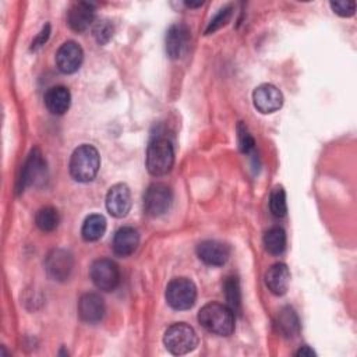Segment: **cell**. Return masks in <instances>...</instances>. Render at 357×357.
<instances>
[{"label": "cell", "mask_w": 357, "mask_h": 357, "mask_svg": "<svg viewBox=\"0 0 357 357\" xmlns=\"http://www.w3.org/2000/svg\"><path fill=\"white\" fill-rule=\"evenodd\" d=\"M198 322L213 335L229 336L234 331V312L220 303H208L198 312Z\"/></svg>", "instance_id": "1"}, {"label": "cell", "mask_w": 357, "mask_h": 357, "mask_svg": "<svg viewBox=\"0 0 357 357\" xmlns=\"http://www.w3.org/2000/svg\"><path fill=\"white\" fill-rule=\"evenodd\" d=\"M100 166L98 151L88 144L78 146L70 159V174L75 181L86 183L95 178Z\"/></svg>", "instance_id": "2"}, {"label": "cell", "mask_w": 357, "mask_h": 357, "mask_svg": "<svg viewBox=\"0 0 357 357\" xmlns=\"http://www.w3.org/2000/svg\"><path fill=\"white\" fill-rule=\"evenodd\" d=\"M174 163V149L165 137L153 138L146 149V169L152 176L169 173Z\"/></svg>", "instance_id": "3"}, {"label": "cell", "mask_w": 357, "mask_h": 357, "mask_svg": "<svg viewBox=\"0 0 357 357\" xmlns=\"http://www.w3.org/2000/svg\"><path fill=\"white\" fill-rule=\"evenodd\" d=\"M163 343L172 354L181 356L192 351L197 347L198 337L195 331L190 325L184 322H177L166 329Z\"/></svg>", "instance_id": "4"}, {"label": "cell", "mask_w": 357, "mask_h": 357, "mask_svg": "<svg viewBox=\"0 0 357 357\" xmlns=\"http://www.w3.org/2000/svg\"><path fill=\"white\" fill-rule=\"evenodd\" d=\"M166 301L174 310H188L197 298V287L187 278H176L166 287Z\"/></svg>", "instance_id": "5"}, {"label": "cell", "mask_w": 357, "mask_h": 357, "mask_svg": "<svg viewBox=\"0 0 357 357\" xmlns=\"http://www.w3.org/2000/svg\"><path fill=\"white\" fill-rule=\"evenodd\" d=\"M89 276L93 284L102 291H112L120 282V271L116 262L107 258L93 261L89 269Z\"/></svg>", "instance_id": "6"}, {"label": "cell", "mask_w": 357, "mask_h": 357, "mask_svg": "<svg viewBox=\"0 0 357 357\" xmlns=\"http://www.w3.org/2000/svg\"><path fill=\"white\" fill-rule=\"evenodd\" d=\"M172 201L173 194L170 187L163 183H153L144 194V209L149 216L156 218L169 211Z\"/></svg>", "instance_id": "7"}, {"label": "cell", "mask_w": 357, "mask_h": 357, "mask_svg": "<svg viewBox=\"0 0 357 357\" xmlns=\"http://www.w3.org/2000/svg\"><path fill=\"white\" fill-rule=\"evenodd\" d=\"M73 266H74L73 255L63 248L52 250L45 259L46 272L54 280L61 282V280L68 279V276L73 271Z\"/></svg>", "instance_id": "8"}, {"label": "cell", "mask_w": 357, "mask_h": 357, "mask_svg": "<svg viewBox=\"0 0 357 357\" xmlns=\"http://www.w3.org/2000/svg\"><path fill=\"white\" fill-rule=\"evenodd\" d=\"M252 102L258 112L268 114L279 110L283 105L282 92L272 84H262L252 92Z\"/></svg>", "instance_id": "9"}, {"label": "cell", "mask_w": 357, "mask_h": 357, "mask_svg": "<svg viewBox=\"0 0 357 357\" xmlns=\"http://www.w3.org/2000/svg\"><path fill=\"white\" fill-rule=\"evenodd\" d=\"M191 33L187 25L174 24L166 33V52L170 59H180L188 50Z\"/></svg>", "instance_id": "10"}, {"label": "cell", "mask_w": 357, "mask_h": 357, "mask_svg": "<svg viewBox=\"0 0 357 357\" xmlns=\"http://www.w3.org/2000/svg\"><path fill=\"white\" fill-rule=\"evenodd\" d=\"M84 52L81 46L73 40L63 43L56 53V64L57 68L64 74L75 73L82 63Z\"/></svg>", "instance_id": "11"}, {"label": "cell", "mask_w": 357, "mask_h": 357, "mask_svg": "<svg viewBox=\"0 0 357 357\" xmlns=\"http://www.w3.org/2000/svg\"><path fill=\"white\" fill-rule=\"evenodd\" d=\"M106 208L112 216L124 218L131 209L130 188L123 183H119L110 187L106 195Z\"/></svg>", "instance_id": "12"}, {"label": "cell", "mask_w": 357, "mask_h": 357, "mask_svg": "<svg viewBox=\"0 0 357 357\" xmlns=\"http://www.w3.org/2000/svg\"><path fill=\"white\" fill-rule=\"evenodd\" d=\"M45 172H46V162L43 160L42 153L39 152V149H32L25 165L22 166L21 177L18 178V190L21 191L22 188L42 180Z\"/></svg>", "instance_id": "13"}, {"label": "cell", "mask_w": 357, "mask_h": 357, "mask_svg": "<svg viewBox=\"0 0 357 357\" xmlns=\"http://www.w3.org/2000/svg\"><path fill=\"white\" fill-rule=\"evenodd\" d=\"M198 258L211 266H220L226 264L230 255V248L216 240H205L197 247Z\"/></svg>", "instance_id": "14"}, {"label": "cell", "mask_w": 357, "mask_h": 357, "mask_svg": "<svg viewBox=\"0 0 357 357\" xmlns=\"http://www.w3.org/2000/svg\"><path fill=\"white\" fill-rule=\"evenodd\" d=\"M78 315L84 322H99L105 315L103 298L96 293H85L78 301Z\"/></svg>", "instance_id": "15"}, {"label": "cell", "mask_w": 357, "mask_h": 357, "mask_svg": "<svg viewBox=\"0 0 357 357\" xmlns=\"http://www.w3.org/2000/svg\"><path fill=\"white\" fill-rule=\"evenodd\" d=\"M95 7L86 1L74 3L67 13V24L75 32L85 31L93 21Z\"/></svg>", "instance_id": "16"}, {"label": "cell", "mask_w": 357, "mask_h": 357, "mask_svg": "<svg viewBox=\"0 0 357 357\" xmlns=\"http://www.w3.org/2000/svg\"><path fill=\"white\" fill-rule=\"evenodd\" d=\"M265 284L273 294L283 296L290 284L289 268L282 262L272 265L265 273Z\"/></svg>", "instance_id": "17"}, {"label": "cell", "mask_w": 357, "mask_h": 357, "mask_svg": "<svg viewBox=\"0 0 357 357\" xmlns=\"http://www.w3.org/2000/svg\"><path fill=\"white\" fill-rule=\"evenodd\" d=\"M139 243V234L134 227H120L113 237V251L120 257H127L135 251Z\"/></svg>", "instance_id": "18"}, {"label": "cell", "mask_w": 357, "mask_h": 357, "mask_svg": "<svg viewBox=\"0 0 357 357\" xmlns=\"http://www.w3.org/2000/svg\"><path fill=\"white\" fill-rule=\"evenodd\" d=\"M71 103L70 91L63 85H56L47 89L45 95V105L53 114H64Z\"/></svg>", "instance_id": "19"}, {"label": "cell", "mask_w": 357, "mask_h": 357, "mask_svg": "<svg viewBox=\"0 0 357 357\" xmlns=\"http://www.w3.org/2000/svg\"><path fill=\"white\" fill-rule=\"evenodd\" d=\"M278 331L284 336V337H293L298 333V318L297 314L294 312L293 308L284 307L278 312L276 322H275Z\"/></svg>", "instance_id": "20"}, {"label": "cell", "mask_w": 357, "mask_h": 357, "mask_svg": "<svg viewBox=\"0 0 357 357\" xmlns=\"http://www.w3.org/2000/svg\"><path fill=\"white\" fill-rule=\"evenodd\" d=\"M105 230H106V219L102 215L93 213L85 219L81 229V234L85 241H96L103 236Z\"/></svg>", "instance_id": "21"}, {"label": "cell", "mask_w": 357, "mask_h": 357, "mask_svg": "<svg viewBox=\"0 0 357 357\" xmlns=\"http://www.w3.org/2000/svg\"><path fill=\"white\" fill-rule=\"evenodd\" d=\"M264 245L269 254L279 255L286 248V233L282 227H271L264 236Z\"/></svg>", "instance_id": "22"}, {"label": "cell", "mask_w": 357, "mask_h": 357, "mask_svg": "<svg viewBox=\"0 0 357 357\" xmlns=\"http://www.w3.org/2000/svg\"><path fill=\"white\" fill-rule=\"evenodd\" d=\"M35 222L42 231H53L60 222V216L53 206H45L36 212Z\"/></svg>", "instance_id": "23"}, {"label": "cell", "mask_w": 357, "mask_h": 357, "mask_svg": "<svg viewBox=\"0 0 357 357\" xmlns=\"http://www.w3.org/2000/svg\"><path fill=\"white\" fill-rule=\"evenodd\" d=\"M269 208L273 216L283 218L287 212V204H286V192L283 187L278 185L272 190L269 197Z\"/></svg>", "instance_id": "24"}, {"label": "cell", "mask_w": 357, "mask_h": 357, "mask_svg": "<svg viewBox=\"0 0 357 357\" xmlns=\"http://www.w3.org/2000/svg\"><path fill=\"white\" fill-rule=\"evenodd\" d=\"M225 294H226V301L227 307L233 311L237 312L240 310V287H238V280L234 276H230L225 282Z\"/></svg>", "instance_id": "25"}, {"label": "cell", "mask_w": 357, "mask_h": 357, "mask_svg": "<svg viewBox=\"0 0 357 357\" xmlns=\"http://www.w3.org/2000/svg\"><path fill=\"white\" fill-rule=\"evenodd\" d=\"M237 134H238V146H240V151L243 153H248L254 149V138L251 137V134L247 131V128L240 123L238 127H237Z\"/></svg>", "instance_id": "26"}, {"label": "cell", "mask_w": 357, "mask_h": 357, "mask_svg": "<svg viewBox=\"0 0 357 357\" xmlns=\"http://www.w3.org/2000/svg\"><path fill=\"white\" fill-rule=\"evenodd\" d=\"M230 15H231V7H223L222 10H219V13L216 14V17L209 22V25H208L205 33H206V35H208V33H212V32H215L216 29H219L220 26H223V25L229 21Z\"/></svg>", "instance_id": "27"}, {"label": "cell", "mask_w": 357, "mask_h": 357, "mask_svg": "<svg viewBox=\"0 0 357 357\" xmlns=\"http://www.w3.org/2000/svg\"><path fill=\"white\" fill-rule=\"evenodd\" d=\"M331 7L340 17H351L356 11L354 1H331Z\"/></svg>", "instance_id": "28"}, {"label": "cell", "mask_w": 357, "mask_h": 357, "mask_svg": "<svg viewBox=\"0 0 357 357\" xmlns=\"http://www.w3.org/2000/svg\"><path fill=\"white\" fill-rule=\"evenodd\" d=\"M95 38L99 43H106L112 35H113V26L109 24V21H102L95 28Z\"/></svg>", "instance_id": "29"}, {"label": "cell", "mask_w": 357, "mask_h": 357, "mask_svg": "<svg viewBox=\"0 0 357 357\" xmlns=\"http://www.w3.org/2000/svg\"><path fill=\"white\" fill-rule=\"evenodd\" d=\"M49 33H50V26H49V25L43 26V29H42V31L38 33V36L33 39L31 49H32V50H35V49L40 47L42 45H45V42H46V40H47V38H49Z\"/></svg>", "instance_id": "30"}, {"label": "cell", "mask_w": 357, "mask_h": 357, "mask_svg": "<svg viewBox=\"0 0 357 357\" xmlns=\"http://www.w3.org/2000/svg\"><path fill=\"white\" fill-rule=\"evenodd\" d=\"M296 356H301V357H311V356H315V351L312 349H310L308 346H303L297 353Z\"/></svg>", "instance_id": "31"}]
</instances>
